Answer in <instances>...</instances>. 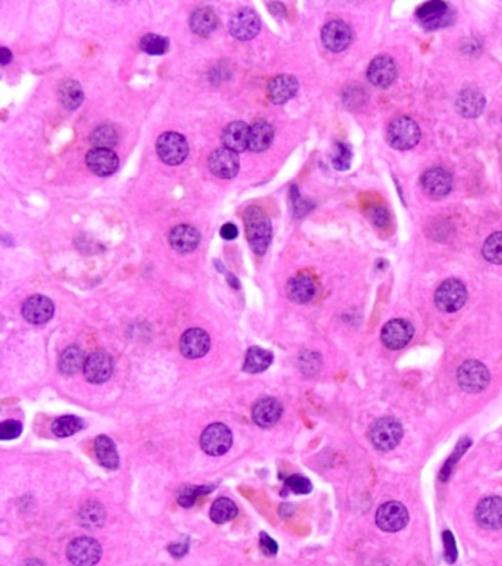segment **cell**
<instances>
[{
  "mask_svg": "<svg viewBox=\"0 0 502 566\" xmlns=\"http://www.w3.org/2000/svg\"><path fill=\"white\" fill-rule=\"evenodd\" d=\"M67 556L74 566H95L102 558V547L95 539L78 537L70 543Z\"/></svg>",
  "mask_w": 502,
  "mask_h": 566,
  "instance_id": "cell-8",
  "label": "cell"
},
{
  "mask_svg": "<svg viewBox=\"0 0 502 566\" xmlns=\"http://www.w3.org/2000/svg\"><path fill=\"white\" fill-rule=\"evenodd\" d=\"M286 486L295 494H308L312 491L311 481L301 475H292L290 478H288Z\"/></svg>",
  "mask_w": 502,
  "mask_h": 566,
  "instance_id": "cell-42",
  "label": "cell"
},
{
  "mask_svg": "<svg viewBox=\"0 0 502 566\" xmlns=\"http://www.w3.org/2000/svg\"><path fill=\"white\" fill-rule=\"evenodd\" d=\"M442 540H444V547H445V560L448 563H455L457 562L458 558V552H457V546H455V539L449 531H445L442 534Z\"/></svg>",
  "mask_w": 502,
  "mask_h": 566,
  "instance_id": "cell-45",
  "label": "cell"
},
{
  "mask_svg": "<svg viewBox=\"0 0 502 566\" xmlns=\"http://www.w3.org/2000/svg\"><path fill=\"white\" fill-rule=\"evenodd\" d=\"M297 90H300L297 78H295L293 75H289V74H283V75H277L273 78L269 84V90H266V93H269V99L273 103L281 105V103H286L292 98H295Z\"/></svg>",
  "mask_w": 502,
  "mask_h": 566,
  "instance_id": "cell-23",
  "label": "cell"
},
{
  "mask_svg": "<svg viewBox=\"0 0 502 566\" xmlns=\"http://www.w3.org/2000/svg\"><path fill=\"white\" fill-rule=\"evenodd\" d=\"M273 140H274L273 125L265 121H261L257 122L254 127H250L247 148L254 152H262L271 146Z\"/></svg>",
  "mask_w": 502,
  "mask_h": 566,
  "instance_id": "cell-29",
  "label": "cell"
},
{
  "mask_svg": "<svg viewBox=\"0 0 502 566\" xmlns=\"http://www.w3.org/2000/svg\"><path fill=\"white\" fill-rule=\"evenodd\" d=\"M288 295L293 303L307 304L316 295V283L307 275L295 276L288 283Z\"/></svg>",
  "mask_w": 502,
  "mask_h": 566,
  "instance_id": "cell-27",
  "label": "cell"
},
{
  "mask_svg": "<svg viewBox=\"0 0 502 566\" xmlns=\"http://www.w3.org/2000/svg\"><path fill=\"white\" fill-rule=\"evenodd\" d=\"M402 424L394 417H382L370 429L373 446L380 451L394 450L402 439Z\"/></svg>",
  "mask_w": 502,
  "mask_h": 566,
  "instance_id": "cell-3",
  "label": "cell"
},
{
  "mask_svg": "<svg viewBox=\"0 0 502 566\" xmlns=\"http://www.w3.org/2000/svg\"><path fill=\"white\" fill-rule=\"evenodd\" d=\"M11 61H12V54L9 52L8 47H2V49H0V64L5 67L9 64Z\"/></svg>",
  "mask_w": 502,
  "mask_h": 566,
  "instance_id": "cell-50",
  "label": "cell"
},
{
  "mask_svg": "<svg viewBox=\"0 0 502 566\" xmlns=\"http://www.w3.org/2000/svg\"><path fill=\"white\" fill-rule=\"evenodd\" d=\"M156 152L167 165H179L189 155V144L180 133L168 132L161 134L156 142Z\"/></svg>",
  "mask_w": 502,
  "mask_h": 566,
  "instance_id": "cell-5",
  "label": "cell"
},
{
  "mask_svg": "<svg viewBox=\"0 0 502 566\" xmlns=\"http://www.w3.org/2000/svg\"><path fill=\"white\" fill-rule=\"evenodd\" d=\"M105 522V510L99 503H87L80 510V524L86 528H98Z\"/></svg>",
  "mask_w": 502,
  "mask_h": 566,
  "instance_id": "cell-35",
  "label": "cell"
},
{
  "mask_svg": "<svg viewBox=\"0 0 502 566\" xmlns=\"http://www.w3.org/2000/svg\"><path fill=\"white\" fill-rule=\"evenodd\" d=\"M414 337V326L404 319L387 322L382 329V342L389 350H401L406 347Z\"/></svg>",
  "mask_w": 502,
  "mask_h": 566,
  "instance_id": "cell-12",
  "label": "cell"
},
{
  "mask_svg": "<svg viewBox=\"0 0 502 566\" xmlns=\"http://www.w3.org/2000/svg\"><path fill=\"white\" fill-rule=\"evenodd\" d=\"M217 27H218V17L211 8L202 6L193 11L191 17V28L193 30V33H196L198 36L207 37L214 33Z\"/></svg>",
  "mask_w": 502,
  "mask_h": 566,
  "instance_id": "cell-28",
  "label": "cell"
},
{
  "mask_svg": "<svg viewBox=\"0 0 502 566\" xmlns=\"http://www.w3.org/2000/svg\"><path fill=\"white\" fill-rule=\"evenodd\" d=\"M59 101L67 109H77L84 101V92L74 80H67L59 86Z\"/></svg>",
  "mask_w": 502,
  "mask_h": 566,
  "instance_id": "cell-32",
  "label": "cell"
},
{
  "mask_svg": "<svg viewBox=\"0 0 502 566\" xmlns=\"http://www.w3.org/2000/svg\"><path fill=\"white\" fill-rule=\"evenodd\" d=\"M259 548L266 556H276V553L278 552L277 543L271 537L266 536L265 532H261V536H259Z\"/></svg>",
  "mask_w": 502,
  "mask_h": 566,
  "instance_id": "cell-46",
  "label": "cell"
},
{
  "mask_svg": "<svg viewBox=\"0 0 502 566\" xmlns=\"http://www.w3.org/2000/svg\"><path fill=\"white\" fill-rule=\"evenodd\" d=\"M219 234H221L223 239H226V241H233V239L238 238L239 230H238V227L234 226L233 223H226V225L221 227V230H219Z\"/></svg>",
  "mask_w": 502,
  "mask_h": 566,
  "instance_id": "cell-47",
  "label": "cell"
},
{
  "mask_svg": "<svg viewBox=\"0 0 502 566\" xmlns=\"http://www.w3.org/2000/svg\"><path fill=\"white\" fill-rule=\"evenodd\" d=\"M421 187L427 196L433 199H441L451 192L452 177L445 168L435 167L423 175Z\"/></svg>",
  "mask_w": 502,
  "mask_h": 566,
  "instance_id": "cell-15",
  "label": "cell"
},
{
  "mask_svg": "<svg viewBox=\"0 0 502 566\" xmlns=\"http://www.w3.org/2000/svg\"><path fill=\"white\" fill-rule=\"evenodd\" d=\"M249 133L250 127L243 121L230 122L223 132V144L224 148L233 152L246 151L249 146Z\"/></svg>",
  "mask_w": 502,
  "mask_h": 566,
  "instance_id": "cell-26",
  "label": "cell"
},
{
  "mask_svg": "<svg viewBox=\"0 0 502 566\" xmlns=\"http://www.w3.org/2000/svg\"><path fill=\"white\" fill-rule=\"evenodd\" d=\"M83 427L84 422L82 419H78L75 416H62L52 424V432L56 436L67 438L77 434L78 431H82Z\"/></svg>",
  "mask_w": 502,
  "mask_h": 566,
  "instance_id": "cell-37",
  "label": "cell"
},
{
  "mask_svg": "<svg viewBox=\"0 0 502 566\" xmlns=\"http://www.w3.org/2000/svg\"><path fill=\"white\" fill-rule=\"evenodd\" d=\"M408 519H410V515L399 501H387L375 513V524L386 532L401 531L404 527H406Z\"/></svg>",
  "mask_w": 502,
  "mask_h": 566,
  "instance_id": "cell-10",
  "label": "cell"
},
{
  "mask_svg": "<svg viewBox=\"0 0 502 566\" xmlns=\"http://www.w3.org/2000/svg\"><path fill=\"white\" fill-rule=\"evenodd\" d=\"M457 379L461 389L470 394H477L489 385L491 373L480 361L467 360L460 366Z\"/></svg>",
  "mask_w": 502,
  "mask_h": 566,
  "instance_id": "cell-6",
  "label": "cell"
},
{
  "mask_svg": "<svg viewBox=\"0 0 502 566\" xmlns=\"http://www.w3.org/2000/svg\"><path fill=\"white\" fill-rule=\"evenodd\" d=\"M283 415V407L276 398H262L252 408L254 422L261 428H271Z\"/></svg>",
  "mask_w": 502,
  "mask_h": 566,
  "instance_id": "cell-24",
  "label": "cell"
},
{
  "mask_svg": "<svg viewBox=\"0 0 502 566\" xmlns=\"http://www.w3.org/2000/svg\"><path fill=\"white\" fill-rule=\"evenodd\" d=\"M169 245L174 248L177 253L189 254L199 246L200 244V233L189 226V225H179L172 227L168 234Z\"/></svg>",
  "mask_w": 502,
  "mask_h": 566,
  "instance_id": "cell-22",
  "label": "cell"
},
{
  "mask_svg": "<svg viewBox=\"0 0 502 566\" xmlns=\"http://www.w3.org/2000/svg\"><path fill=\"white\" fill-rule=\"evenodd\" d=\"M233 443L231 431L223 423H212L200 436V448L210 455L226 454Z\"/></svg>",
  "mask_w": 502,
  "mask_h": 566,
  "instance_id": "cell-9",
  "label": "cell"
},
{
  "mask_svg": "<svg viewBox=\"0 0 502 566\" xmlns=\"http://www.w3.org/2000/svg\"><path fill=\"white\" fill-rule=\"evenodd\" d=\"M321 40L328 51L342 52L352 42V30L343 21H330L321 31Z\"/></svg>",
  "mask_w": 502,
  "mask_h": 566,
  "instance_id": "cell-17",
  "label": "cell"
},
{
  "mask_svg": "<svg viewBox=\"0 0 502 566\" xmlns=\"http://www.w3.org/2000/svg\"><path fill=\"white\" fill-rule=\"evenodd\" d=\"M472 444V441H470V439H463V441H460V444L457 446V448H455V451H453V454L451 455L449 458V460L446 462V465H445V467L442 469V474H441V478L445 481V479H448V475L451 474L452 472V469H453V466H455V463L458 462V459L461 458V455L467 451V447Z\"/></svg>",
  "mask_w": 502,
  "mask_h": 566,
  "instance_id": "cell-43",
  "label": "cell"
},
{
  "mask_svg": "<svg viewBox=\"0 0 502 566\" xmlns=\"http://www.w3.org/2000/svg\"><path fill=\"white\" fill-rule=\"evenodd\" d=\"M84 354L78 347H68L59 357V370L64 375H74L84 367Z\"/></svg>",
  "mask_w": 502,
  "mask_h": 566,
  "instance_id": "cell-33",
  "label": "cell"
},
{
  "mask_svg": "<svg viewBox=\"0 0 502 566\" xmlns=\"http://www.w3.org/2000/svg\"><path fill=\"white\" fill-rule=\"evenodd\" d=\"M86 164L89 170L99 177H108L114 175L118 170L120 160L118 155L111 149H91L86 156Z\"/></svg>",
  "mask_w": 502,
  "mask_h": 566,
  "instance_id": "cell-19",
  "label": "cell"
},
{
  "mask_svg": "<svg viewBox=\"0 0 502 566\" xmlns=\"http://www.w3.org/2000/svg\"><path fill=\"white\" fill-rule=\"evenodd\" d=\"M214 490V486H186L179 494V503L183 508H191L198 497L208 494Z\"/></svg>",
  "mask_w": 502,
  "mask_h": 566,
  "instance_id": "cell-40",
  "label": "cell"
},
{
  "mask_svg": "<svg viewBox=\"0 0 502 566\" xmlns=\"http://www.w3.org/2000/svg\"><path fill=\"white\" fill-rule=\"evenodd\" d=\"M140 47L149 55H164L169 49V40L160 34H146L140 40Z\"/></svg>",
  "mask_w": 502,
  "mask_h": 566,
  "instance_id": "cell-39",
  "label": "cell"
},
{
  "mask_svg": "<svg viewBox=\"0 0 502 566\" xmlns=\"http://www.w3.org/2000/svg\"><path fill=\"white\" fill-rule=\"evenodd\" d=\"M389 220V215H387V213L385 211V210H382V208H378L375 210L374 213H373V222L378 225V226H383L386 222Z\"/></svg>",
  "mask_w": 502,
  "mask_h": 566,
  "instance_id": "cell-49",
  "label": "cell"
},
{
  "mask_svg": "<svg viewBox=\"0 0 502 566\" xmlns=\"http://www.w3.org/2000/svg\"><path fill=\"white\" fill-rule=\"evenodd\" d=\"M168 550H169V553L174 558H183L187 553V550H189V543H187V541H184V543H172L168 547Z\"/></svg>",
  "mask_w": 502,
  "mask_h": 566,
  "instance_id": "cell-48",
  "label": "cell"
},
{
  "mask_svg": "<svg viewBox=\"0 0 502 566\" xmlns=\"http://www.w3.org/2000/svg\"><path fill=\"white\" fill-rule=\"evenodd\" d=\"M351 148L345 144H337L336 145V155L333 156V167L336 170L345 171L351 167Z\"/></svg>",
  "mask_w": 502,
  "mask_h": 566,
  "instance_id": "cell-41",
  "label": "cell"
},
{
  "mask_svg": "<svg viewBox=\"0 0 502 566\" xmlns=\"http://www.w3.org/2000/svg\"><path fill=\"white\" fill-rule=\"evenodd\" d=\"M230 34L238 40H252L261 30V20L252 9H240L229 23Z\"/></svg>",
  "mask_w": 502,
  "mask_h": 566,
  "instance_id": "cell-11",
  "label": "cell"
},
{
  "mask_svg": "<svg viewBox=\"0 0 502 566\" xmlns=\"http://www.w3.org/2000/svg\"><path fill=\"white\" fill-rule=\"evenodd\" d=\"M420 137L421 132L418 124L408 117H399L392 121L387 129L389 145L398 151L414 148L420 142Z\"/></svg>",
  "mask_w": 502,
  "mask_h": 566,
  "instance_id": "cell-2",
  "label": "cell"
},
{
  "mask_svg": "<svg viewBox=\"0 0 502 566\" xmlns=\"http://www.w3.org/2000/svg\"><path fill=\"white\" fill-rule=\"evenodd\" d=\"M476 521L482 528L499 529L502 527V498L486 497L476 508Z\"/></svg>",
  "mask_w": 502,
  "mask_h": 566,
  "instance_id": "cell-21",
  "label": "cell"
},
{
  "mask_svg": "<svg viewBox=\"0 0 502 566\" xmlns=\"http://www.w3.org/2000/svg\"><path fill=\"white\" fill-rule=\"evenodd\" d=\"M55 306L48 296H30L22 306V316L31 325H43L53 317Z\"/></svg>",
  "mask_w": 502,
  "mask_h": 566,
  "instance_id": "cell-20",
  "label": "cell"
},
{
  "mask_svg": "<svg viewBox=\"0 0 502 566\" xmlns=\"http://www.w3.org/2000/svg\"><path fill=\"white\" fill-rule=\"evenodd\" d=\"M483 257L492 264H502V232H496L486 239L483 245Z\"/></svg>",
  "mask_w": 502,
  "mask_h": 566,
  "instance_id": "cell-38",
  "label": "cell"
},
{
  "mask_svg": "<svg viewBox=\"0 0 502 566\" xmlns=\"http://www.w3.org/2000/svg\"><path fill=\"white\" fill-rule=\"evenodd\" d=\"M247 241L257 254L262 256L271 244L273 227L269 215L259 207H250L245 214Z\"/></svg>",
  "mask_w": 502,
  "mask_h": 566,
  "instance_id": "cell-1",
  "label": "cell"
},
{
  "mask_svg": "<svg viewBox=\"0 0 502 566\" xmlns=\"http://www.w3.org/2000/svg\"><path fill=\"white\" fill-rule=\"evenodd\" d=\"M238 515V506L230 498H218L214 501L210 516L215 524H226Z\"/></svg>",
  "mask_w": 502,
  "mask_h": 566,
  "instance_id": "cell-34",
  "label": "cell"
},
{
  "mask_svg": "<svg viewBox=\"0 0 502 566\" xmlns=\"http://www.w3.org/2000/svg\"><path fill=\"white\" fill-rule=\"evenodd\" d=\"M22 432V424L18 420H5L0 424V436L2 439H13L20 436Z\"/></svg>",
  "mask_w": 502,
  "mask_h": 566,
  "instance_id": "cell-44",
  "label": "cell"
},
{
  "mask_svg": "<svg viewBox=\"0 0 502 566\" xmlns=\"http://www.w3.org/2000/svg\"><path fill=\"white\" fill-rule=\"evenodd\" d=\"M208 165L214 176L219 179H233L239 172L240 160L236 152L227 148H219L211 153Z\"/></svg>",
  "mask_w": 502,
  "mask_h": 566,
  "instance_id": "cell-14",
  "label": "cell"
},
{
  "mask_svg": "<svg viewBox=\"0 0 502 566\" xmlns=\"http://www.w3.org/2000/svg\"><path fill=\"white\" fill-rule=\"evenodd\" d=\"M273 363V354L259 347L249 348L245 357L243 369L247 373H259L269 369Z\"/></svg>",
  "mask_w": 502,
  "mask_h": 566,
  "instance_id": "cell-31",
  "label": "cell"
},
{
  "mask_svg": "<svg viewBox=\"0 0 502 566\" xmlns=\"http://www.w3.org/2000/svg\"><path fill=\"white\" fill-rule=\"evenodd\" d=\"M95 451L98 460L108 469H117L120 466V458L114 441L106 435H99L95 441Z\"/></svg>",
  "mask_w": 502,
  "mask_h": 566,
  "instance_id": "cell-30",
  "label": "cell"
},
{
  "mask_svg": "<svg viewBox=\"0 0 502 566\" xmlns=\"http://www.w3.org/2000/svg\"><path fill=\"white\" fill-rule=\"evenodd\" d=\"M397 77H398V67L395 64V61L387 55L375 56L368 65L367 78L375 87L386 89L392 86V83H395Z\"/></svg>",
  "mask_w": 502,
  "mask_h": 566,
  "instance_id": "cell-13",
  "label": "cell"
},
{
  "mask_svg": "<svg viewBox=\"0 0 502 566\" xmlns=\"http://www.w3.org/2000/svg\"><path fill=\"white\" fill-rule=\"evenodd\" d=\"M416 15L423 27L429 31H433L451 25L455 18V11L446 2L433 0V2L423 4L417 9Z\"/></svg>",
  "mask_w": 502,
  "mask_h": 566,
  "instance_id": "cell-4",
  "label": "cell"
},
{
  "mask_svg": "<svg viewBox=\"0 0 502 566\" xmlns=\"http://www.w3.org/2000/svg\"><path fill=\"white\" fill-rule=\"evenodd\" d=\"M21 566H44L40 560H27L24 565Z\"/></svg>",
  "mask_w": 502,
  "mask_h": 566,
  "instance_id": "cell-51",
  "label": "cell"
},
{
  "mask_svg": "<svg viewBox=\"0 0 502 566\" xmlns=\"http://www.w3.org/2000/svg\"><path fill=\"white\" fill-rule=\"evenodd\" d=\"M114 370V361L111 356L98 351L93 353L86 358V363L83 367L86 379L91 384H103L109 377H111Z\"/></svg>",
  "mask_w": 502,
  "mask_h": 566,
  "instance_id": "cell-16",
  "label": "cell"
},
{
  "mask_svg": "<svg viewBox=\"0 0 502 566\" xmlns=\"http://www.w3.org/2000/svg\"><path fill=\"white\" fill-rule=\"evenodd\" d=\"M484 105L486 101L483 94L472 87L460 92L457 102H455L457 111L465 118H477L483 113Z\"/></svg>",
  "mask_w": 502,
  "mask_h": 566,
  "instance_id": "cell-25",
  "label": "cell"
},
{
  "mask_svg": "<svg viewBox=\"0 0 502 566\" xmlns=\"http://www.w3.org/2000/svg\"><path fill=\"white\" fill-rule=\"evenodd\" d=\"M211 339L203 329L193 327L186 330L180 339V351L186 358H200L210 351Z\"/></svg>",
  "mask_w": 502,
  "mask_h": 566,
  "instance_id": "cell-18",
  "label": "cell"
},
{
  "mask_svg": "<svg viewBox=\"0 0 502 566\" xmlns=\"http://www.w3.org/2000/svg\"><path fill=\"white\" fill-rule=\"evenodd\" d=\"M465 301H467V288L458 279L445 280L435 294L436 307L445 313L458 311L465 304Z\"/></svg>",
  "mask_w": 502,
  "mask_h": 566,
  "instance_id": "cell-7",
  "label": "cell"
},
{
  "mask_svg": "<svg viewBox=\"0 0 502 566\" xmlns=\"http://www.w3.org/2000/svg\"><path fill=\"white\" fill-rule=\"evenodd\" d=\"M90 142L98 149H111L118 144V133L111 125H101L91 133Z\"/></svg>",
  "mask_w": 502,
  "mask_h": 566,
  "instance_id": "cell-36",
  "label": "cell"
}]
</instances>
